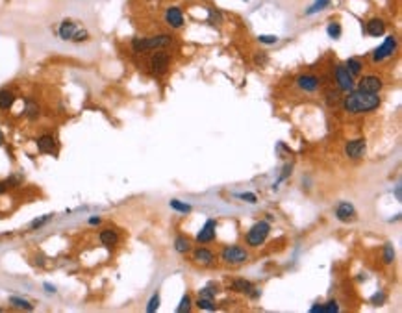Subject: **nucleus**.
I'll list each match as a JSON object with an SVG mask.
<instances>
[{"instance_id":"obj_1","label":"nucleus","mask_w":402,"mask_h":313,"mask_svg":"<svg viewBox=\"0 0 402 313\" xmlns=\"http://www.w3.org/2000/svg\"><path fill=\"white\" fill-rule=\"evenodd\" d=\"M380 106L378 93H367V91H354L349 93V97H345L343 108L349 113H365V111H373Z\"/></svg>"},{"instance_id":"obj_2","label":"nucleus","mask_w":402,"mask_h":313,"mask_svg":"<svg viewBox=\"0 0 402 313\" xmlns=\"http://www.w3.org/2000/svg\"><path fill=\"white\" fill-rule=\"evenodd\" d=\"M172 37L171 35H154V37H136L132 41V48L136 52H143V50H152V48H163V46L171 45Z\"/></svg>"},{"instance_id":"obj_3","label":"nucleus","mask_w":402,"mask_h":313,"mask_svg":"<svg viewBox=\"0 0 402 313\" xmlns=\"http://www.w3.org/2000/svg\"><path fill=\"white\" fill-rule=\"evenodd\" d=\"M59 37L65 41H86L89 37L86 30L82 28L80 24L75 23V21H63L59 24Z\"/></svg>"},{"instance_id":"obj_4","label":"nucleus","mask_w":402,"mask_h":313,"mask_svg":"<svg viewBox=\"0 0 402 313\" xmlns=\"http://www.w3.org/2000/svg\"><path fill=\"white\" fill-rule=\"evenodd\" d=\"M269 230H271L269 222H265V221L256 222V224H254V226L250 228V230H248V233H247V243L250 246H259L265 239H267V235H269Z\"/></svg>"},{"instance_id":"obj_5","label":"nucleus","mask_w":402,"mask_h":313,"mask_svg":"<svg viewBox=\"0 0 402 313\" xmlns=\"http://www.w3.org/2000/svg\"><path fill=\"white\" fill-rule=\"evenodd\" d=\"M169 65H171V57L167 52H154V56L150 57V69L156 76H161L169 71Z\"/></svg>"},{"instance_id":"obj_6","label":"nucleus","mask_w":402,"mask_h":313,"mask_svg":"<svg viewBox=\"0 0 402 313\" xmlns=\"http://www.w3.org/2000/svg\"><path fill=\"white\" fill-rule=\"evenodd\" d=\"M395 48H396V37L395 35H389V37H385L384 43L373 52V59L374 61H384L385 57L393 56Z\"/></svg>"},{"instance_id":"obj_7","label":"nucleus","mask_w":402,"mask_h":313,"mask_svg":"<svg viewBox=\"0 0 402 313\" xmlns=\"http://www.w3.org/2000/svg\"><path fill=\"white\" fill-rule=\"evenodd\" d=\"M247 251L241 248V246H228L223 251V260L226 263H243L247 262Z\"/></svg>"},{"instance_id":"obj_8","label":"nucleus","mask_w":402,"mask_h":313,"mask_svg":"<svg viewBox=\"0 0 402 313\" xmlns=\"http://www.w3.org/2000/svg\"><path fill=\"white\" fill-rule=\"evenodd\" d=\"M352 76L345 65H338L336 69V80H338V86L339 89H343V91H351L352 87H354V82H352Z\"/></svg>"},{"instance_id":"obj_9","label":"nucleus","mask_w":402,"mask_h":313,"mask_svg":"<svg viewBox=\"0 0 402 313\" xmlns=\"http://www.w3.org/2000/svg\"><path fill=\"white\" fill-rule=\"evenodd\" d=\"M382 78L374 76V74H369V76H363L360 84H358V89L360 91H367V93H378L382 89Z\"/></svg>"},{"instance_id":"obj_10","label":"nucleus","mask_w":402,"mask_h":313,"mask_svg":"<svg viewBox=\"0 0 402 313\" xmlns=\"http://www.w3.org/2000/svg\"><path fill=\"white\" fill-rule=\"evenodd\" d=\"M365 148H367L365 139H354V141H349V145L345 147V152H347L349 158L358 160V158H362L363 154H365Z\"/></svg>"},{"instance_id":"obj_11","label":"nucleus","mask_w":402,"mask_h":313,"mask_svg":"<svg viewBox=\"0 0 402 313\" xmlns=\"http://www.w3.org/2000/svg\"><path fill=\"white\" fill-rule=\"evenodd\" d=\"M336 217L343 222L354 221V219H356V210H354V206L349 204V202H341V204L338 206V210H336Z\"/></svg>"},{"instance_id":"obj_12","label":"nucleus","mask_w":402,"mask_h":313,"mask_svg":"<svg viewBox=\"0 0 402 313\" xmlns=\"http://www.w3.org/2000/svg\"><path fill=\"white\" fill-rule=\"evenodd\" d=\"M165 21L171 28H182L184 26V15L180 12V8H169L165 13Z\"/></svg>"},{"instance_id":"obj_13","label":"nucleus","mask_w":402,"mask_h":313,"mask_svg":"<svg viewBox=\"0 0 402 313\" xmlns=\"http://www.w3.org/2000/svg\"><path fill=\"white\" fill-rule=\"evenodd\" d=\"M215 228H217V222L215 221H208L204 226H202V230L198 232V235H196V241L198 243H210V241L215 239Z\"/></svg>"},{"instance_id":"obj_14","label":"nucleus","mask_w":402,"mask_h":313,"mask_svg":"<svg viewBox=\"0 0 402 313\" xmlns=\"http://www.w3.org/2000/svg\"><path fill=\"white\" fill-rule=\"evenodd\" d=\"M297 86H299L300 89H304V91L311 93L319 87V78L313 76V74H304V76H299V78H297Z\"/></svg>"},{"instance_id":"obj_15","label":"nucleus","mask_w":402,"mask_h":313,"mask_svg":"<svg viewBox=\"0 0 402 313\" xmlns=\"http://www.w3.org/2000/svg\"><path fill=\"white\" fill-rule=\"evenodd\" d=\"M365 32H367L371 37H380L384 35L385 32V24L382 19H371L367 24H365Z\"/></svg>"},{"instance_id":"obj_16","label":"nucleus","mask_w":402,"mask_h":313,"mask_svg":"<svg viewBox=\"0 0 402 313\" xmlns=\"http://www.w3.org/2000/svg\"><path fill=\"white\" fill-rule=\"evenodd\" d=\"M37 148H39L43 154H50L54 152V148H56V143H54V137L52 136H41L37 139Z\"/></svg>"},{"instance_id":"obj_17","label":"nucleus","mask_w":402,"mask_h":313,"mask_svg":"<svg viewBox=\"0 0 402 313\" xmlns=\"http://www.w3.org/2000/svg\"><path fill=\"white\" fill-rule=\"evenodd\" d=\"M193 260H195L196 263H202V265H210V263L215 260V256H213V252H210L208 248H198V251H195V254H193Z\"/></svg>"},{"instance_id":"obj_18","label":"nucleus","mask_w":402,"mask_h":313,"mask_svg":"<svg viewBox=\"0 0 402 313\" xmlns=\"http://www.w3.org/2000/svg\"><path fill=\"white\" fill-rule=\"evenodd\" d=\"M232 289L234 291H239V293H247V295H250L254 289V285L250 284V282H247V280H236L234 284H232Z\"/></svg>"},{"instance_id":"obj_19","label":"nucleus","mask_w":402,"mask_h":313,"mask_svg":"<svg viewBox=\"0 0 402 313\" xmlns=\"http://www.w3.org/2000/svg\"><path fill=\"white\" fill-rule=\"evenodd\" d=\"M345 67H347V71L352 74V76H358V74L362 73V61L360 59H356V57H351V59H347V63H345Z\"/></svg>"},{"instance_id":"obj_20","label":"nucleus","mask_w":402,"mask_h":313,"mask_svg":"<svg viewBox=\"0 0 402 313\" xmlns=\"http://www.w3.org/2000/svg\"><path fill=\"white\" fill-rule=\"evenodd\" d=\"M100 241H102L104 245L111 246L119 241V237H117V233H115L113 230H104V232L100 233Z\"/></svg>"},{"instance_id":"obj_21","label":"nucleus","mask_w":402,"mask_h":313,"mask_svg":"<svg viewBox=\"0 0 402 313\" xmlns=\"http://www.w3.org/2000/svg\"><path fill=\"white\" fill-rule=\"evenodd\" d=\"M13 100H15V97H13L12 91H0V109L12 108Z\"/></svg>"},{"instance_id":"obj_22","label":"nucleus","mask_w":402,"mask_h":313,"mask_svg":"<svg viewBox=\"0 0 402 313\" xmlns=\"http://www.w3.org/2000/svg\"><path fill=\"white\" fill-rule=\"evenodd\" d=\"M174 248L180 252V254H184V252H187L191 248L189 241L185 239V237H176V241H174Z\"/></svg>"},{"instance_id":"obj_23","label":"nucleus","mask_w":402,"mask_h":313,"mask_svg":"<svg viewBox=\"0 0 402 313\" xmlns=\"http://www.w3.org/2000/svg\"><path fill=\"white\" fill-rule=\"evenodd\" d=\"M171 208L172 210L180 211V213H189L191 211V206L184 204V202H180V200H171Z\"/></svg>"},{"instance_id":"obj_24","label":"nucleus","mask_w":402,"mask_h":313,"mask_svg":"<svg viewBox=\"0 0 402 313\" xmlns=\"http://www.w3.org/2000/svg\"><path fill=\"white\" fill-rule=\"evenodd\" d=\"M198 307L200 309H208V311H215V304H213V298H200L198 296Z\"/></svg>"},{"instance_id":"obj_25","label":"nucleus","mask_w":402,"mask_h":313,"mask_svg":"<svg viewBox=\"0 0 402 313\" xmlns=\"http://www.w3.org/2000/svg\"><path fill=\"white\" fill-rule=\"evenodd\" d=\"M326 32H328V35L330 37H333V39H338L339 35H341V26H339L338 23H332V24H328V28H326Z\"/></svg>"},{"instance_id":"obj_26","label":"nucleus","mask_w":402,"mask_h":313,"mask_svg":"<svg viewBox=\"0 0 402 313\" xmlns=\"http://www.w3.org/2000/svg\"><path fill=\"white\" fill-rule=\"evenodd\" d=\"M393 258H395V251H393V246H391V245H387V246H385V251H384V262L391 263V262H393Z\"/></svg>"},{"instance_id":"obj_27","label":"nucleus","mask_w":402,"mask_h":313,"mask_svg":"<svg viewBox=\"0 0 402 313\" xmlns=\"http://www.w3.org/2000/svg\"><path fill=\"white\" fill-rule=\"evenodd\" d=\"M12 304H13V306H17V307H24V309H32V304H28V302L23 300V298H15V296H13Z\"/></svg>"},{"instance_id":"obj_28","label":"nucleus","mask_w":402,"mask_h":313,"mask_svg":"<svg viewBox=\"0 0 402 313\" xmlns=\"http://www.w3.org/2000/svg\"><path fill=\"white\" fill-rule=\"evenodd\" d=\"M158 304H160V295H154L152 298H150L149 306H147V311H154V309H158Z\"/></svg>"},{"instance_id":"obj_29","label":"nucleus","mask_w":402,"mask_h":313,"mask_svg":"<svg viewBox=\"0 0 402 313\" xmlns=\"http://www.w3.org/2000/svg\"><path fill=\"white\" fill-rule=\"evenodd\" d=\"M189 304H191V300H189V296L185 295L184 298H182V302H180V306H178V311L182 313V311H189Z\"/></svg>"},{"instance_id":"obj_30","label":"nucleus","mask_w":402,"mask_h":313,"mask_svg":"<svg viewBox=\"0 0 402 313\" xmlns=\"http://www.w3.org/2000/svg\"><path fill=\"white\" fill-rule=\"evenodd\" d=\"M200 298H213L215 296V289L213 287H204V289H200Z\"/></svg>"},{"instance_id":"obj_31","label":"nucleus","mask_w":402,"mask_h":313,"mask_svg":"<svg viewBox=\"0 0 402 313\" xmlns=\"http://www.w3.org/2000/svg\"><path fill=\"white\" fill-rule=\"evenodd\" d=\"M322 311H339V306L336 300H330L326 306H322Z\"/></svg>"},{"instance_id":"obj_32","label":"nucleus","mask_w":402,"mask_h":313,"mask_svg":"<svg viewBox=\"0 0 402 313\" xmlns=\"http://www.w3.org/2000/svg\"><path fill=\"white\" fill-rule=\"evenodd\" d=\"M259 41H261V43H267V45H273V43L278 41V37H276V35H259Z\"/></svg>"},{"instance_id":"obj_33","label":"nucleus","mask_w":402,"mask_h":313,"mask_svg":"<svg viewBox=\"0 0 402 313\" xmlns=\"http://www.w3.org/2000/svg\"><path fill=\"white\" fill-rule=\"evenodd\" d=\"M50 219H52V215H46V217H43V219H37V221H34V222H32V230L43 226V224H45L46 221H50Z\"/></svg>"},{"instance_id":"obj_34","label":"nucleus","mask_w":402,"mask_h":313,"mask_svg":"<svg viewBox=\"0 0 402 313\" xmlns=\"http://www.w3.org/2000/svg\"><path fill=\"white\" fill-rule=\"evenodd\" d=\"M239 197H241L245 202H250V204H254V202H256V195H254V193H243V195H239Z\"/></svg>"},{"instance_id":"obj_35","label":"nucleus","mask_w":402,"mask_h":313,"mask_svg":"<svg viewBox=\"0 0 402 313\" xmlns=\"http://www.w3.org/2000/svg\"><path fill=\"white\" fill-rule=\"evenodd\" d=\"M26 111H28L30 117H35V115H37V106H35V104H32V102H28V108H26Z\"/></svg>"},{"instance_id":"obj_36","label":"nucleus","mask_w":402,"mask_h":313,"mask_svg":"<svg viewBox=\"0 0 402 313\" xmlns=\"http://www.w3.org/2000/svg\"><path fill=\"white\" fill-rule=\"evenodd\" d=\"M6 187H8V183L6 182H0V195L4 193V191H6Z\"/></svg>"},{"instance_id":"obj_37","label":"nucleus","mask_w":402,"mask_h":313,"mask_svg":"<svg viewBox=\"0 0 402 313\" xmlns=\"http://www.w3.org/2000/svg\"><path fill=\"white\" fill-rule=\"evenodd\" d=\"M382 300H384V295H380V296L376 295V296H373V302H382Z\"/></svg>"},{"instance_id":"obj_38","label":"nucleus","mask_w":402,"mask_h":313,"mask_svg":"<svg viewBox=\"0 0 402 313\" xmlns=\"http://www.w3.org/2000/svg\"><path fill=\"white\" fill-rule=\"evenodd\" d=\"M89 222H91V224H98V222H100V219H97V217H93V219H91V221H89Z\"/></svg>"},{"instance_id":"obj_39","label":"nucleus","mask_w":402,"mask_h":313,"mask_svg":"<svg viewBox=\"0 0 402 313\" xmlns=\"http://www.w3.org/2000/svg\"><path fill=\"white\" fill-rule=\"evenodd\" d=\"M2 143H4V134L0 132V145H2Z\"/></svg>"}]
</instances>
